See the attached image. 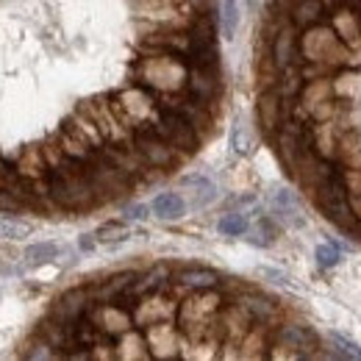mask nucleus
Returning <instances> with one entry per match:
<instances>
[{"mask_svg": "<svg viewBox=\"0 0 361 361\" xmlns=\"http://www.w3.org/2000/svg\"><path fill=\"white\" fill-rule=\"evenodd\" d=\"M300 59L309 64H319L328 70L348 67L350 61V47L345 45L336 31L325 23H317L312 28L300 31Z\"/></svg>", "mask_w": 361, "mask_h": 361, "instance_id": "20e7f679", "label": "nucleus"}, {"mask_svg": "<svg viewBox=\"0 0 361 361\" xmlns=\"http://www.w3.org/2000/svg\"><path fill=\"white\" fill-rule=\"evenodd\" d=\"M217 90H220L217 70H209V67H192V64H189V84H186V92H189L195 100L212 106L214 97H217Z\"/></svg>", "mask_w": 361, "mask_h": 361, "instance_id": "6ab92c4d", "label": "nucleus"}, {"mask_svg": "<svg viewBox=\"0 0 361 361\" xmlns=\"http://www.w3.org/2000/svg\"><path fill=\"white\" fill-rule=\"evenodd\" d=\"M131 303V314H134L136 328H147L153 322H164V319H178V300H173L164 289L147 292L142 298L128 300Z\"/></svg>", "mask_w": 361, "mask_h": 361, "instance_id": "9d476101", "label": "nucleus"}, {"mask_svg": "<svg viewBox=\"0 0 361 361\" xmlns=\"http://www.w3.org/2000/svg\"><path fill=\"white\" fill-rule=\"evenodd\" d=\"M94 242H97V239H94V233H92V236H84V239H81V247H84V250H92V247H94Z\"/></svg>", "mask_w": 361, "mask_h": 361, "instance_id": "c03bdc74", "label": "nucleus"}, {"mask_svg": "<svg viewBox=\"0 0 361 361\" xmlns=\"http://www.w3.org/2000/svg\"><path fill=\"white\" fill-rule=\"evenodd\" d=\"M92 303H94V300H92V289H70V292H64V295L56 300L53 314L50 317H56V319L73 325V322H78L81 317H87Z\"/></svg>", "mask_w": 361, "mask_h": 361, "instance_id": "a211bd4d", "label": "nucleus"}, {"mask_svg": "<svg viewBox=\"0 0 361 361\" xmlns=\"http://www.w3.org/2000/svg\"><path fill=\"white\" fill-rule=\"evenodd\" d=\"M128 236H131L128 226H123V223H106V226H100L94 231V239L100 245H117V242H126Z\"/></svg>", "mask_w": 361, "mask_h": 361, "instance_id": "72a5a7b5", "label": "nucleus"}, {"mask_svg": "<svg viewBox=\"0 0 361 361\" xmlns=\"http://www.w3.org/2000/svg\"><path fill=\"white\" fill-rule=\"evenodd\" d=\"M325 356H328V359L361 361V348L353 342V339H348V336H342V334L331 331V334L325 336Z\"/></svg>", "mask_w": 361, "mask_h": 361, "instance_id": "c85d7f7f", "label": "nucleus"}, {"mask_svg": "<svg viewBox=\"0 0 361 361\" xmlns=\"http://www.w3.org/2000/svg\"><path fill=\"white\" fill-rule=\"evenodd\" d=\"M223 295L217 289H192L186 300L178 306V328L180 334L195 345L214 339L220 334V314H223Z\"/></svg>", "mask_w": 361, "mask_h": 361, "instance_id": "f257e3e1", "label": "nucleus"}, {"mask_svg": "<svg viewBox=\"0 0 361 361\" xmlns=\"http://www.w3.org/2000/svg\"><path fill=\"white\" fill-rule=\"evenodd\" d=\"M342 176H345V183H348L350 197L361 195V164H356V167H342Z\"/></svg>", "mask_w": 361, "mask_h": 361, "instance_id": "ea45409f", "label": "nucleus"}, {"mask_svg": "<svg viewBox=\"0 0 361 361\" xmlns=\"http://www.w3.org/2000/svg\"><path fill=\"white\" fill-rule=\"evenodd\" d=\"M176 283L183 289H217L220 286V275L206 267H186L176 275Z\"/></svg>", "mask_w": 361, "mask_h": 361, "instance_id": "cd10ccee", "label": "nucleus"}, {"mask_svg": "<svg viewBox=\"0 0 361 361\" xmlns=\"http://www.w3.org/2000/svg\"><path fill=\"white\" fill-rule=\"evenodd\" d=\"M139 278V272L128 270V272H120L109 281H103L97 289H92V300L94 303H109V300H123L126 295H131V286L134 281Z\"/></svg>", "mask_w": 361, "mask_h": 361, "instance_id": "412c9836", "label": "nucleus"}, {"mask_svg": "<svg viewBox=\"0 0 361 361\" xmlns=\"http://www.w3.org/2000/svg\"><path fill=\"white\" fill-rule=\"evenodd\" d=\"M334 81V94L345 103H356L361 97V70L339 67V73L331 78Z\"/></svg>", "mask_w": 361, "mask_h": 361, "instance_id": "a878e982", "label": "nucleus"}, {"mask_svg": "<svg viewBox=\"0 0 361 361\" xmlns=\"http://www.w3.org/2000/svg\"><path fill=\"white\" fill-rule=\"evenodd\" d=\"M342 167H356L361 164V134L356 128H348L342 142H339V159Z\"/></svg>", "mask_w": 361, "mask_h": 361, "instance_id": "c756f323", "label": "nucleus"}, {"mask_svg": "<svg viewBox=\"0 0 361 361\" xmlns=\"http://www.w3.org/2000/svg\"><path fill=\"white\" fill-rule=\"evenodd\" d=\"M25 356H28V359H64V356H61V350H56L42 334L37 336V342L31 345V350H28Z\"/></svg>", "mask_w": 361, "mask_h": 361, "instance_id": "4c0bfd02", "label": "nucleus"}, {"mask_svg": "<svg viewBox=\"0 0 361 361\" xmlns=\"http://www.w3.org/2000/svg\"><path fill=\"white\" fill-rule=\"evenodd\" d=\"M153 131L159 136H164V139H167L176 150H180L183 156L197 153V147H200V142H203L200 131H197L186 117H180V114L170 111V109H161V117H159V123L153 126Z\"/></svg>", "mask_w": 361, "mask_h": 361, "instance_id": "1a4fd4ad", "label": "nucleus"}, {"mask_svg": "<svg viewBox=\"0 0 361 361\" xmlns=\"http://www.w3.org/2000/svg\"><path fill=\"white\" fill-rule=\"evenodd\" d=\"M180 186L192 189L189 192V206L192 209H203V206L217 200V186H214V180H209L206 176H183Z\"/></svg>", "mask_w": 361, "mask_h": 361, "instance_id": "5701e85b", "label": "nucleus"}, {"mask_svg": "<svg viewBox=\"0 0 361 361\" xmlns=\"http://www.w3.org/2000/svg\"><path fill=\"white\" fill-rule=\"evenodd\" d=\"M31 233H34V228L28 226V223L0 217V236H3V239H28Z\"/></svg>", "mask_w": 361, "mask_h": 361, "instance_id": "e433bc0d", "label": "nucleus"}, {"mask_svg": "<svg viewBox=\"0 0 361 361\" xmlns=\"http://www.w3.org/2000/svg\"><path fill=\"white\" fill-rule=\"evenodd\" d=\"M114 353H117V359H153L145 334H139L134 328L120 334V339L114 345Z\"/></svg>", "mask_w": 361, "mask_h": 361, "instance_id": "bb28decb", "label": "nucleus"}, {"mask_svg": "<svg viewBox=\"0 0 361 361\" xmlns=\"http://www.w3.org/2000/svg\"><path fill=\"white\" fill-rule=\"evenodd\" d=\"M228 139H231V150H233L236 156H250L253 147H256V136H253L250 126H247L245 120H236V123H233Z\"/></svg>", "mask_w": 361, "mask_h": 361, "instance_id": "7c9ffc66", "label": "nucleus"}, {"mask_svg": "<svg viewBox=\"0 0 361 361\" xmlns=\"http://www.w3.org/2000/svg\"><path fill=\"white\" fill-rule=\"evenodd\" d=\"M134 81L156 94H178L189 84V61L178 53L153 50L134 64Z\"/></svg>", "mask_w": 361, "mask_h": 361, "instance_id": "f03ea898", "label": "nucleus"}, {"mask_svg": "<svg viewBox=\"0 0 361 361\" xmlns=\"http://www.w3.org/2000/svg\"><path fill=\"white\" fill-rule=\"evenodd\" d=\"M331 17V28L336 31V37L350 47L361 50V14L350 3H334V8L328 11Z\"/></svg>", "mask_w": 361, "mask_h": 361, "instance_id": "dca6fc26", "label": "nucleus"}, {"mask_svg": "<svg viewBox=\"0 0 361 361\" xmlns=\"http://www.w3.org/2000/svg\"><path fill=\"white\" fill-rule=\"evenodd\" d=\"M145 339L150 348L153 359H180V350L186 345V336L176 328V319H164V322H153L145 328Z\"/></svg>", "mask_w": 361, "mask_h": 361, "instance_id": "f8f14e48", "label": "nucleus"}, {"mask_svg": "<svg viewBox=\"0 0 361 361\" xmlns=\"http://www.w3.org/2000/svg\"><path fill=\"white\" fill-rule=\"evenodd\" d=\"M134 11L161 28H189L195 23V6L189 0H134Z\"/></svg>", "mask_w": 361, "mask_h": 361, "instance_id": "423d86ee", "label": "nucleus"}, {"mask_svg": "<svg viewBox=\"0 0 361 361\" xmlns=\"http://www.w3.org/2000/svg\"><path fill=\"white\" fill-rule=\"evenodd\" d=\"M270 206H272V220L281 223L286 228H306V212H303V203L298 197V192L292 189H272L270 195Z\"/></svg>", "mask_w": 361, "mask_h": 361, "instance_id": "2eb2a0df", "label": "nucleus"}, {"mask_svg": "<svg viewBox=\"0 0 361 361\" xmlns=\"http://www.w3.org/2000/svg\"><path fill=\"white\" fill-rule=\"evenodd\" d=\"M350 126H345V117L336 120H322V123H312V150L319 159L336 161L339 159V142Z\"/></svg>", "mask_w": 361, "mask_h": 361, "instance_id": "4468645a", "label": "nucleus"}, {"mask_svg": "<svg viewBox=\"0 0 361 361\" xmlns=\"http://www.w3.org/2000/svg\"><path fill=\"white\" fill-rule=\"evenodd\" d=\"M317 264L319 267H325V270H331V267H336L339 264V247L336 245H331V242H322L319 247H317Z\"/></svg>", "mask_w": 361, "mask_h": 361, "instance_id": "58836bf2", "label": "nucleus"}, {"mask_svg": "<svg viewBox=\"0 0 361 361\" xmlns=\"http://www.w3.org/2000/svg\"><path fill=\"white\" fill-rule=\"evenodd\" d=\"M109 100H111L114 114L134 134L136 131H150L159 123V117H161V103H159L156 92H150L142 84L114 92V94H109Z\"/></svg>", "mask_w": 361, "mask_h": 361, "instance_id": "7ed1b4c3", "label": "nucleus"}, {"mask_svg": "<svg viewBox=\"0 0 361 361\" xmlns=\"http://www.w3.org/2000/svg\"><path fill=\"white\" fill-rule=\"evenodd\" d=\"M186 209H189V203L180 197L178 192H161V195L150 203V212H153L161 223H176V220H180V217L186 214Z\"/></svg>", "mask_w": 361, "mask_h": 361, "instance_id": "b1692460", "label": "nucleus"}, {"mask_svg": "<svg viewBox=\"0 0 361 361\" xmlns=\"http://www.w3.org/2000/svg\"><path fill=\"white\" fill-rule=\"evenodd\" d=\"M147 212H150V209H147L145 203L128 206V209H126V220H145V217H147Z\"/></svg>", "mask_w": 361, "mask_h": 361, "instance_id": "79ce46f5", "label": "nucleus"}, {"mask_svg": "<svg viewBox=\"0 0 361 361\" xmlns=\"http://www.w3.org/2000/svg\"><path fill=\"white\" fill-rule=\"evenodd\" d=\"M92 322L97 325L100 334L106 336H120L126 331H131L136 322L131 314V306H120V300H109V303H92L90 312H87Z\"/></svg>", "mask_w": 361, "mask_h": 361, "instance_id": "ddd939ff", "label": "nucleus"}, {"mask_svg": "<svg viewBox=\"0 0 361 361\" xmlns=\"http://www.w3.org/2000/svg\"><path fill=\"white\" fill-rule=\"evenodd\" d=\"M217 228L223 236H242V233H247V217L242 212H228L220 217Z\"/></svg>", "mask_w": 361, "mask_h": 361, "instance_id": "f704fd0d", "label": "nucleus"}, {"mask_svg": "<svg viewBox=\"0 0 361 361\" xmlns=\"http://www.w3.org/2000/svg\"><path fill=\"white\" fill-rule=\"evenodd\" d=\"M256 114H259V123L267 134H275L283 120H286V100L281 97L278 87H267L259 94V103H256Z\"/></svg>", "mask_w": 361, "mask_h": 361, "instance_id": "f3484780", "label": "nucleus"}, {"mask_svg": "<svg viewBox=\"0 0 361 361\" xmlns=\"http://www.w3.org/2000/svg\"><path fill=\"white\" fill-rule=\"evenodd\" d=\"M270 331L272 325L253 322V328L245 334V339L239 345V359H267V350L264 348H270V342H267Z\"/></svg>", "mask_w": 361, "mask_h": 361, "instance_id": "4be33fe9", "label": "nucleus"}, {"mask_svg": "<svg viewBox=\"0 0 361 361\" xmlns=\"http://www.w3.org/2000/svg\"><path fill=\"white\" fill-rule=\"evenodd\" d=\"M239 28V3L236 0H220V31L226 39L236 37Z\"/></svg>", "mask_w": 361, "mask_h": 361, "instance_id": "2f4dec72", "label": "nucleus"}, {"mask_svg": "<svg viewBox=\"0 0 361 361\" xmlns=\"http://www.w3.org/2000/svg\"><path fill=\"white\" fill-rule=\"evenodd\" d=\"M253 322H262V325H278L281 322V306L278 303H272L270 298H264V295H256V292H245L239 300H236Z\"/></svg>", "mask_w": 361, "mask_h": 361, "instance_id": "aec40b11", "label": "nucleus"}, {"mask_svg": "<svg viewBox=\"0 0 361 361\" xmlns=\"http://www.w3.org/2000/svg\"><path fill=\"white\" fill-rule=\"evenodd\" d=\"M81 109L97 123V128H100V134H103V139H106V145L134 147V131L123 126V120L114 114L109 97H94V100H90V103H84Z\"/></svg>", "mask_w": 361, "mask_h": 361, "instance_id": "6e6552de", "label": "nucleus"}, {"mask_svg": "<svg viewBox=\"0 0 361 361\" xmlns=\"http://www.w3.org/2000/svg\"><path fill=\"white\" fill-rule=\"evenodd\" d=\"M259 275H262V278H270L272 283H281V286H292V278H289L286 272L270 270V267H259Z\"/></svg>", "mask_w": 361, "mask_h": 361, "instance_id": "a19ab883", "label": "nucleus"}, {"mask_svg": "<svg viewBox=\"0 0 361 361\" xmlns=\"http://www.w3.org/2000/svg\"><path fill=\"white\" fill-rule=\"evenodd\" d=\"M59 253H61V247H59L56 242H37V245H28V247H25V262L37 267V264L53 262Z\"/></svg>", "mask_w": 361, "mask_h": 361, "instance_id": "473e14b6", "label": "nucleus"}, {"mask_svg": "<svg viewBox=\"0 0 361 361\" xmlns=\"http://www.w3.org/2000/svg\"><path fill=\"white\" fill-rule=\"evenodd\" d=\"M275 345L289 350L295 359H319L322 356V353L314 350V348H319V336L306 322H283V325H278Z\"/></svg>", "mask_w": 361, "mask_h": 361, "instance_id": "9b49d317", "label": "nucleus"}, {"mask_svg": "<svg viewBox=\"0 0 361 361\" xmlns=\"http://www.w3.org/2000/svg\"><path fill=\"white\" fill-rule=\"evenodd\" d=\"M350 209H353V217H356V223L361 226V195L350 197Z\"/></svg>", "mask_w": 361, "mask_h": 361, "instance_id": "37998d69", "label": "nucleus"}, {"mask_svg": "<svg viewBox=\"0 0 361 361\" xmlns=\"http://www.w3.org/2000/svg\"><path fill=\"white\" fill-rule=\"evenodd\" d=\"M170 283V267L167 264H156V267H150V270H145L139 278L134 281V286H131V300L134 298H142V295H147V292H156V289H164Z\"/></svg>", "mask_w": 361, "mask_h": 361, "instance_id": "393cba45", "label": "nucleus"}, {"mask_svg": "<svg viewBox=\"0 0 361 361\" xmlns=\"http://www.w3.org/2000/svg\"><path fill=\"white\" fill-rule=\"evenodd\" d=\"M312 195H314L317 209L331 223H336L339 228L359 226L356 217H353V209H350V192H348V183H345V176H342V167H336Z\"/></svg>", "mask_w": 361, "mask_h": 361, "instance_id": "39448f33", "label": "nucleus"}, {"mask_svg": "<svg viewBox=\"0 0 361 361\" xmlns=\"http://www.w3.org/2000/svg\"><path fill=\"white\" fill-rule=\"evenodd\" d=\"M334 3H350V6H356V3H361V0H334Z\"/></svg>", "mask_w": 361, "mask_h": 361, "instance_id": "a18cd8bd", "label": "nucleus"}, {"mask_svg": "<svg viewBox=\"0 0 361 361\" xmlns=\"http://www.w3.org/2000/svg\"><path fill=\"white\" fill-rule=\"evenodd\" d=\"M134 150L139 159L145 161V167L150 170H173L178 167L183 153L176 150L164 136H159L153 128L150 131H136L134 134Z\"/></svg>", "mask_w": 361, "mask_h": 361, "instance_id": "0eeeda50", "label": "nucleus"}, {"mask_svg": "<svg viewBox=\"0 0 361 361\" xmlns=\"http://www.w3.org/2000/svg\"><path fill=\"white\" fill-rule=\"evenodd\" d=\"M247 242H250V245H259V247H270L272 242H275V226H272L270 217H262V220H259V226L250 231Z\"/></svg>", "mask_w": 361, "mask_h": 361, "instance_id": "c9c22d12", "label": "nucleus"}]
</instances>
